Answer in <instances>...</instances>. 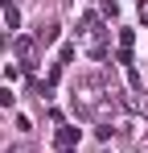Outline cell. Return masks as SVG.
Segmentation results:
<instances>
[{
	"mask_svg": "<svg viewBox=\"0 0 148 153\" xmlns=\"http://www.w3.org/2000/svg\"><path fill=\"white\" fill-rule=\"evenodd\" d=\"M4 21H8V29H17L21 25V13H17V8H4Z\"/></svg>",
	"mask_w": 148,
	"mask_h": 153,
	"instance_id": "5",
	"label": "cell"
},
{
	"mask_svg": "<svg viewBox=\"0 0 148 153\" xmlns=\"http://www.w3.org/2000/svg\"><path fill=\"white\" fill-rule=\"evenodd\" d=\"M132 42H136V33L132 29H119V50H132Z\"/></svg>",
	"mask_w": 148,
	"mask_h": 153,
	"instance_id": "4",
	"label": "cell"
},
{
	"mask_svg": "<svg viewBox=\"0 0 148 153\" xmlns=\"http://www.w3.org/2000/svg\"><path fill=\"white\" fill-rule=\"evenodd\" d=\"M17 132H33V120L29 116H17Z\"/></svg>",
	"mask_w": 148,
	"mask_h": 153,
	"instance_id": "6",
	"label": "cell"
},
{
	"mask_svg": "<svg viewBox=\"0 0 148 153\" xmlns=\"http://www.w3.org/2000/svg\"><path fill=\"white\" fill-rule=\"evenodd\" d=\"M12 50L21 54V58H29V54H33V37H17V42H12Z\"/></svg>",
	"mask_w": 148,
	"mask_h": 153,
	"instance_id": "2",
	"label": "cell"
},
{
	"mask_svg": "<svg viewBox=\"0 0 148 153\" xmlns=\"http://www.w3.org/2000/svg\"><path fill=\"white\" fill-rule=\"evenodd\" d=\"M17 95H12V87H0V108H12Z\"/></svg>",
	"mask_w": 148,
	"mask_h": 153,
	"instance_id": "3",
	"label": "cell"
},
{
	"mask_svg": "<svg viewBox=\"0 0 148 153\" xmlns=\"http://www.w3.org/2000/svg\"><path fill=\"white\" fill-rule=\"evenodd\" d=\"M78 141H82V128L62 124V132H58V149H70V145H78Z\"/></svg>",
	"mask_w": 148,
	"mask_h": 153,
	"instance_id": "1",
	"label": "cell"
},
{
	"mask_svg": "<svg viewBox=\"0 0 148 153\" xmlns=\"http://www.w3.org/2000/svg\"><path fill=\"white\" fill-rule=\"evenodd\" d=\"M103 13H111V17H115V13H119V0H103Z\"/></svg>",
	"mask_w": 148,
	"mask_h": 153,
	"instance_id": "7",
	"label": "cell"
}]
</instances>
